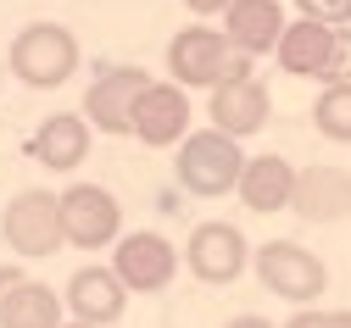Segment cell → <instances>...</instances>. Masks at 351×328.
Returning <instances> with one entry per match:
<instances>
[{
	"label": "cell",
	"instance_id": "1",
	"mask_svg": "<svg viewBox=\"0 0 351 328\" xmlns=\"http://www.w3.org/2000/svg\"><path fill=\"white\" fill-rule=\"evenodd\" d=\"M167 73L179 89H217L234 73H251V56H240L223 28H179L167 45Z\"/></svg>",
	"mask_w": 351,
	"mask_h": 328
},
{
	"label": "cell",
	"instance_id": "2",
	"mask_svg": "<svg viewBox=\"0 0 351 328\" xmlns=\"http://www.w3.org/2000/svg\"><path fill=\"white\" fill-rule=\"evenodd\" d=\"M279 67L318 84H351V28H324L295 17L279 45Z\"/></svg>",
	"mask_w": 351,
	"mask_h": 328
},
{
	"label": "cell",
	"instance_id": "3",
	"mask_svg": "<svg viewBox=\"0 0 351 328\" xmlns=\"http://www.w3.org/2000/svg\"><path fill=\"white\" fill-rule=\"evenodd\" d=\"M179 184L190 195H229V190H240V178H245V156H240V139H229V134H217V128H201V134H190L184 145H179Z\"/></svg>",
	"mask_w": 351,
	"mask_h": 328
},
{
	"label": "cell",
	"instance_id": "4",
	"mask_svg": "<svg viewBox=\"0 0 351 328\" xmlns=\"http://www.w3.org/2000/svg\"><path fill=\"white\" fill-rule=\"evenodd\" d=\"M251 267H256V278H262V290H268V295L295 301V306H313V301L329 290V267L306 251V245H295V240H268V245H256Z\"/></svg>",
	"mask_w": 351,
	"mask_h": 328
},
{
	"label": "cell",
	"instance_id": "5",
	"mask_svg": "<svg viewBox=\"0 0 351 328\" xmlns=\"http://www.w3.org/2000/svg\"><path fill=\"white\" fill-rule=\"evenodd\" d=\"M12 73L28 89H56L78 73V39L62 23H34L12 39Z\"/></svg>",
	"mask_w": 351,
	"mask_h": 328
},
{
	"label": "cell",
	"instance_id": "6",
	"mask_svg": "<svg viewBox=\"0 0 351 328\" xmlns=\"http://www.w3.org/2000/svg\"><path fill=\"white\" fill-rule=\"evenodd\" d=\"M0 228H6V245L23 251V256H51L67 245V228H62V195L51 190H23L6 217H0Z\"/></svg>",
	"mask_w": 351,
	"mask_h": 328
},
{
	"label": "cell",
	"instance_id": "7",
	"mask_svg": "<svg viewBox=\"0 0 351 328\" xmlns=\"http://www.w3.org/2000/svg\"><path fill=\"white\" fill-rule=\"evenodd\" d=\"M62 228H67V245L78 251H101L117 240L123 228V206L112 190H101V184H73V190L62 195Z\"/></svg>",
	"mask_w": 351,
	"mask_h": 328
},
{
	"label": "cell",
	"instance_id": "8",
	"mask_svg": "<svg viewBox=\"0 0 351 328\" xmlns=\"http://www.w3.org/2000/svg\"><path fill=\"white\" fill-rule=\"evenodd\" d=\"M245 256H256L245 245V234L234 223H195L190 228V245H184V262L201 284H234L245 273Z\"/></svg>",
	"mask_w": 351,
	"mask_h": 328
},
{
	"label": "cell",
	"instance_id": "9",
	"mask_svg": "<svg viewBox=\"0 0 351 328\" xmlns=\"http://www.w3.org/2000/svg\"><path fill=\"white\" fill-rule=\"evenodd\" d=\"M151 89V78L140 73V67H112V73H101L95 84H90V95H84V123L90 128H101V134H134V106H140V95Z\"/></svg>",
	"mask_w": 351,
	"mask_h": 328
},
{
	"label": "cell",
	"instance_id": "10",
	"mask_svg": "<svg viewBox=\"0 0 351 328\" xmlns=\"http://www.w3.org/2000/svg\"><path fill=\"white\" fill-rule=\"evenodd\" d=\"M268 84H262L256 73H234L229 84H217L212 89V101H206V117L217 134H229V139H245V134H262L268 128Z\"/></svg>",
	"mask_w": 351,
	"mask_h": 328
},
{
	"label": "cell",
	"instance_id": "11",
	"mask_svg": "<svg viewBox=\"0 0 351 328\" xmlns=\"http://www.w3.org/2000/svg\"><path fill=\"white\" fill-rule=\"evenodd\" d=\"M112 273L134 295H156V290L173 284V273H179V251H173L162 234H123L117 251H112Z\"/></svg>",
	"mask_w": 351,
	"mask_h": 328
},
{
	"label": "cell",
	"instance_id": "12",
	"mask_svg": "<svg viewBox=\"0 0 351 328\" xmlns=\"http://www.w3.org/2000/svg\"><path fill=\"white\" fill-rule=\"evenodd\" d=\"M134 139L151 145V151H167V145H184L190 139V95L179 84H156L151 78V89L134 106Z\"/></svg>",
	"mask_w": 351,
	"mask_h": 328
},
{
	"label": "cell",
	"instance_id": "13",
	"mask_svg": "<svg viewBox=\"0 0 351 328\" xmlns=\"http://www.w3.org/2000/svg\"><path fill=\"white\" fill-rule=\"evenodd\" d=\"M285 12H279V0H234V6L223 12V34L240 56H279V45H285Z\"/></svg>",
	"mask_w": 351,
	"mask_h": 328
},
{
	"label": "cell",
	"instance_id": "14",
	"mask_svg": "<svg viewBox=\"0 0 351 328\" xmlns=\"http://www.w3.org/2000/svg\"><path fill=\"white\" fill-rule=\"evenodd\" d=\"M123 306H128V284H123L112 267H78V273L67 278V312H73L78 323L106 328V323L123 317Z\"/></svg>",
	"mask_w": 351,
	"mask_h": 328
},
{
	"label": "cell",
	"instance_id": "15",
	"mask_svg": "<svg viewBox=\"0 0 351 328\" xmlns=\"http://www.w3.org/2000/svg\"><path fill=\"white\" fill-rule=\"evenodd\" d=\"M295 212L306 223L351 217V173L346 167H301V178H295Z\"/></svg>",
	"mask_w": 351,
	"mask_h": 328
},
{
	"label": "cell",
	"instance_id": "16",
	"mask_svg": "<svg viewBox=\"0 0 351 328\" xmlns=\"http://www.w3.org/2000/svg\"><path fill=\"white\" fill-rule=\"evenodd\" d=\"M28 156H34L39 167H51V173L78 167L84 156H90V123H84V117H73V112L45 117V123H39V134L28 139Z\"/></svg>",
	"mask_w": 351,
	"mask_h": 328
},
{
	"label": "cell",
	"instance_id": "17",
	"mask_svg": "<svg viewBox=\"0 0 351 328\" xmlns=\"http://www.w3.org/2000/svg\"><path fill=\"white\" fill-rule=\"evenodd\" d=\"M295 167L285 162V156H256V162H245V178H240V201L251 206V212H285V206H295Z\"/></svg>",
	"mask_w": 351,
	"mask_h": 328
},
{
	"label": "cell",
	"instance_id": "18",
	"mask_svg": "<svg viewBox=\"0 0 351 328\" xmlns=\"http://www.w3.org/2000/svg\"><path fill=\"white\" fill-rule=\"evenodd\" d=\"M0 328H62V295L51 284H39V278H23L6 295Z\"/></svg>",
	"mask_w": 351,
	"mask_h": 328
},
{
	"label": "cell",
	"instance_id": "19",
	"mask_svg": "<svg viewBox=\"0 0 351 328\" xmlns=\"http://www.w3.org/2000/svg\"><path fill=\"white\" fill-rule=\"evenodd\" d=\"M313 123H318L324 139L351 145V84H324V95L313 106Z\"/></svg>",
	"mask_w": 351,
	"mask_h": 328
},
{
	"label": "cell",
	"instance_id": "20",
	"mask_svg": "<svg viewBox=\"0 0 351 328\" xmlns=\"http://www.w3.org/2000/svg\"><path fill=\"white\" fill-rule=\"evenodd\" d=\"M295 12L306 23H324V28H346L351 23V0H295Z\"/></svg>",
	"mask_w": 351,
	"mask_h": 328
},
{
	"label": "cell",
	"instance_id": "21",
	"mask_svg": "<svg viewBox=\"0 0 351 328\" xmlns=\"http://www.w3.org/2000/svg\"><path fill=\"white\" fill-rule=\"evenodd\" d=\"M285 328H351V312H318V306H306V312H295Z\"/></svg>",
	"mask_w": 351,
	"mask_h": 328
},
{
	"label": "cell",
	"instance_id": "22",
	"mask_svg": "<svg viewBox=\"0 0 351 328\" xmlns=\"http://www.w3.org/2000/svg\"><path fill=\"white\" fill-rule=\"evenodd\" d=\"M184 6H190L195 17H223V12L234 6V0H184Z\"/></svg>",
	"mask_w": 351,
	"mask_h": 328
},
{
	"label": "cell",
	"instance_id": "23",
	"mask_svg": "<svg viewBox=\"0 0 351 328\" xmlns=\"http://www.w3.org/2000/svg\"><path fill=\"white\" fill-rule=\"evenodd\" d=\"M23 284V267H0V312H6V295Z\"/></svg>",
	"mask_w": 351,
	"mask_h": 328
},
{
	"label": "cell",
	"instance_id": "24",
	"mask_svg": "<svg viewBox=\"0 0 351 328\" xmlns=\"http://www.w3.org/2000/svg\"><path fill=\"white\" fill-rule=\"evenodd\" d=\"M223 328H274V323H268V317H256V312H245V317H229Z\"/></svg>",
	"mask_w": 351,
	"mask_h": 328
},
{
	"label": "cell",
	"instance_id": "25",
	"mask_svg": "<svg viewBox=\"0 0 351 328\" xmlns=\"http://www.w3.org/2000/svg\"><path fill=\"white\" fill-rule=\"evenodd\" d=\"M62 328H95V323H62Z\"/></svg>",
	"mask_w": 351,
	"mask_h": 328
}]
</instances>
